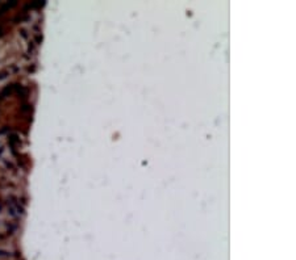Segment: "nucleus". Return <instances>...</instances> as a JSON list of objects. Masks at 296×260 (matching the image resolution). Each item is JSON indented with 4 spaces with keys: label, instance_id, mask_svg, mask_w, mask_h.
Here are the masks:
<instances>
[{
    "label": "nucleus",
    "instance_id": "f257e3e1",
    "mask_svg": "<svg viewBox=\"0 0 296 260\" xmlns=\"http://www.w3.org/2000/svg\"><path fill=\"white\" fill-rule=\"evenodd\" d=\"M0 256H8V252H5V251H0Z\"/></svg>",
    "mask_w": 296,
    "mask_h": 260
},
{
    "label": "nucleus",
    "instance_id": "f03ea898",
    "mask_svg": "<svg viewBox=\"0 0 296 260\" xmlns=\"http://www.w3.org/2000/svg\"><path fill=\"white\" fill-rule=\"evenodd\" d=\"M0 210H1V205H0Z\"/></svg>",
    "mask_w": 296,
    "mask_h": 260
}]
</instances>
